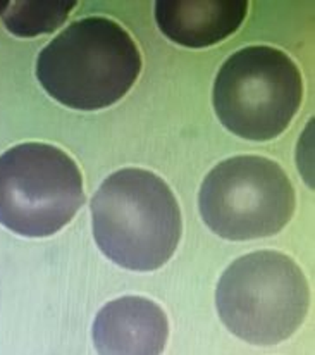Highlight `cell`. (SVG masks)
Wrapping results in <instances>:
<instances>
[{
	"label": "cell",
	"mask_w": 315,
	"mask_h": 355,
	"mask_svg": "<svg viewBox=\"0 0 315 355\" xmlns=\"http://www.w3.org/2000/svg\"><path fill=\"white\" fill-rule=\"evenodd\" d=\"M91 226L112 262L129 271H155L178 248L181 209L161 176L125 168L105 178L91 198Z\"/></svg>",
	"instance_id": "obj_1"
},
{
	"label": "cell",
	"mask_w": 315,
	"mask_h": 355,
	"mask_svg": "<svg viewBox=\"0 0 315 355\" xmlns=\"http://www.w3.org/2000/svg\"><path fill=\"white\" fill-rule=\"evenodd\" d=\"M140 49L116 21L83 17L42 49L37 78L59 104L76 111H98L116 104L141 73Z\"/></svg>",
	"instance_id": "obj_2"
},
{
	"label": "cell",
	"mask_w": 315,
	"mask_h": 355,
	"mask_svg": "<svg viewBox=\"0 0 315 355\" xmlns=\"http://www.w3.org/2000/svg\"><path fill=\"white\" fill-rule=\"evenodd\" d=\"M215 305L233 335L253 345H278L295 335L309 314V282L289 255L252 252L222 272Z\"/></svg>",
	"instance_id": "obj_3"
},
{
	"label": "cell",
	"mask_w": 315,
	"mask_h": 355,
	"mask_svg": "<svg viewBox=\"0 0 315 355\" xmlns=\"http://www.w3.org/2000/svg\"><path fill=\"white\" fill-rule=\"evenodd\" d=\"M303 101L296 62L269 45L235 52L219 69L212 104L222 126L252 141L274 140L291 124Z\"/></svg>",
	"instance_id": "obj_4"
},
{
	"label": "cell",
	"mask_w": 315,
	"mask_h": 355,
	"mask_svg": "<svg viewBox=\"0 0 315 355\" xmlns=\"http://www.w3.org/2000/svg\"><path fill=\"white\" fill-rule=\"evenodd\" d=\"M83 204V175L62 148L26 141L0 155V225L12 233L54 235Z\"/></svg>",
	"instance_id": "obj_5"
},
{
	"label": "cell",
	"mask_w": 315,
	"mask_h": 355,
	"mask_svg": "<svg viewBox=\"0 0 315 355\" xmlns=\"http://www.w3.org/2000/svg\"><path fill=\"white\" fill-rule=\"evenodd\" d=\"M198 207L204 223L217 236L257 240L278 235L288 226L296 195L291 180L276 161L236 155L205 176Z\"/></svg>",
	"instance_id": "obj_6"
},
{
	"label": "cell",
	"mask_w": 315,
	"mask_h": 355,
	"mask_svg": "<svg viewBox=\"0 0 315 355\" xmlns=\"http://www.w3.org/2000/svg\"><path fill=\"white\" fill-rule=\"evenodd\" d=\"M168 338V315L155 302L143 297L109 302L93 322L98 355H162Z\"/></svg>",
	"instance_id": "obj_7"
},
{
	"label": "cell",
	"mask_w": 315,
	"mask_h": 355,
	"mask_svg": "<svg viewBox=\"0 0 315 355\" xmlns=\"http://www.w3.org/2000/svg\"><path fill=\"white\" fill-rule=\"evenodd\" d=\"M249 14L245 0L215 2L155 3V21L165 37L188 49H205L221 44L242 28Z\"/></svg>",
	"instance_id": "obj_8"
},
{
	"label": "cell",
	"mask_w": 315,
	"mask_h": 355,
	"mask_svg": "<svg viewBox=\"0 0 315 355\" xmlns=\"http://www.w3.org/2000/svg\"><path fill=\"white\" fill-rule=\"evenodd\" d=\"M78 2H9L2 14L7 31L21 38H33L38 35L59 30L69 14L76 9Z\"/></svg>",
	"instance_id": "obj_9"
},
{
	"label": "cell",
	"mask_w": 315,
	"mask_h": 355,
	"mask_svg": "<svg viewBox=\"0 0 315 355\" xmlns=\"http://www.w3.org/2000/svg\"><path fill=\"white\" fill-rule=\"evenodd\" d=\"M7 7H9V2H0V16H2V14L6 12Z\"/></svg>",
	"instance_id": "obj_10"
}]
</instances>
